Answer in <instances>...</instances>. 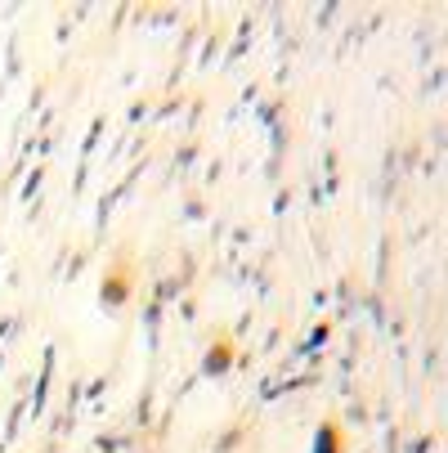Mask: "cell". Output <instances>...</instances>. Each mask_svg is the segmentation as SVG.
<instances>
[{"mask_svg": "<svg viewBox=\"0 0 448 453\" xmlns=\"http://www.w3.org/2000/svg\"><path fill=\"white\" fill-rule=\"evenodd\" d=\"M224 364H229V350H216V355L207 359V368H211V372H216V368H224Z\"/></svg>", "mask_w": 448, "mask_h": 453, "instance_id": "obj_1", "label": "cell"}]
</instances>
